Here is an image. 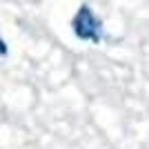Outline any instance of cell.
Here are the masks:
<instances>
[{"mask_svg":"<svg viewBox=\"0 0 149 149\" xmlns=\"http://www.w3.org/2000/svg\"><path fill=\"white\" fill-rule=\"evenodd\" d=\"M0 56H2V58L9 56V47H7V42L2 40V36H0Z\"/></svg>","mask_w":149,"mask_h":149,"instance_id":"7a4b0ae2","label":"cell"},{"mask_svg":"<svg viewBox=\"0 0 149 149\" xmlns=\"http://www.w3.org/2000/svg\"><path fill=\"white\" fill-rule=\"evenodd\" d=\"M71 31L74 36L82 42H91V45H100L109 40L105 33V25H102V18L96 16V11L91 9V5L82 2L76 13L71 16Z\"/></svg>","mask_w":149,"mask_h":149,"instance_id":"6da1fadb","label":"cell"}]
</instances>
